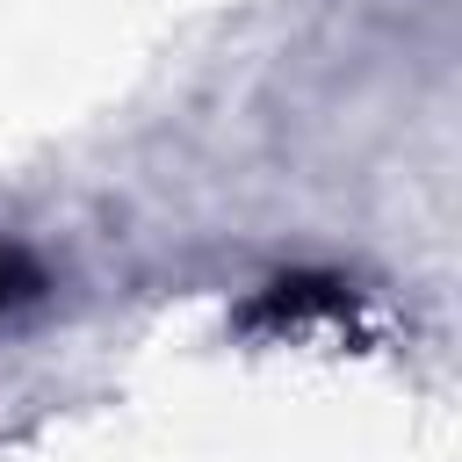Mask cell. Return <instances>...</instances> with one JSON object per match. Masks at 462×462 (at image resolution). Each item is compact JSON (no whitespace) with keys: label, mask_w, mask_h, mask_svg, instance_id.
Here are the masks:
<instances>
[{"label":"cell","mask_w":462,"mask_h":462,"mask_svg":"<svg viewBox=\"0 0 462 462\" xmlns=\"http://www.w3.org/2000/svg\"><path fill=\"white\" fill-rule=\"evenodd\" d=\"M354 310V289L339 274H274L260 296L238 303L245 332H282V325H310V318H339Z\"/></svg>","instance_id":"6da1fadb"},{"label":"cell","mask_w":462,"mask_h":462,"mask_svg":"<svg viewBox=\"0 0 462 462\" xmlns=\"http://www.w3.org/2000/svg\"><path fill=\"white\" fill-rule=\"evenodd\" d=\"M36 296H43V267H36L22 245H0V310L36 303Z\"/></svg>","instance_id":"7a4b0ae2"}]
</instances>
